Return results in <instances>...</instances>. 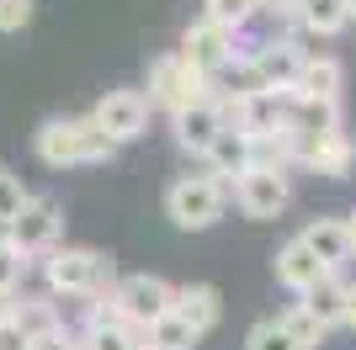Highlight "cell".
<instances>
[{"label": "cell", "instance_id": "5b68a950", "mask_svg": "<svg viewBox=\"0 0 356 350\" xmlns=\"http://www.w3.org/2000/svg\"><path fill=\"white\" fill-rule=\"evenodd\" d=\"M149 117H154V106H149V96L144 90H134V85H118V90H106L102 101L90 106V122L112 138V144H138L149 133Z\"/></svg>", "mask_w": 356, "mask_h": 350}, {"label": "cell", "instance_id": "9c48e42d", "mask_svg": "<svg viewBox=\"0 0 356 350\" xmlns=\"http://www.w3.org/2000/svg\"><path fill=\"white\" fill-rule=\"evenodd\" d=\"M170 281L165 276H149V271H134V276H118L112 281V308H118L122 319H134V324H154L160 313H170Z\"/></svg>", "mask_w": 356, "mask_h": 350}, {"label": "cell", "instance_id": "7a4b0ae2", "mask_svg": "<svg viewBox=\"0 0 356 350\" xmlns=\"http://www.w3.org/2000/svg\"><path fill=\"white\" fill-rule=\"evenodd\" d=\"M38 260H43V287H48V297H74V303H90V297H106V292H112V281H118L112 255H102V249H90V244H54L48 255H38Z\"/></svg>", "mask_w": 356, "mask_h": 350}, {"label": "cell", "instance_id": "83f0119b", "mask_svg": "<svg viewBox=\"0 0 356 350\" xmlns=\"http://www.w3.org/2000/svg\"><path fill=\"white\" fill-rule=\"evenodd\" d=\"M0 350H27V335L16 329V319H0Z\"/></svg>", "mask_w": 356, "mask_h": 350}, {"label": "cell", "instance_id": "d6a6232c", "mask_svg": "<svg viewBox=\"0 0 356 350\" xmlns=\"http://www.w3.org/2000/svg\"><path fill=\"white\" fill-rule=\"evenodd\" d=\"M351 27H356V0H351Z\"/></svg>", "mask_w": 356, "mask_h": 350}, {"label": "cell", "instance_id": "7c38bea8", "mask_svg": "<svg viewBox=\"0 0 356 350\" xmlns=\"http://www.w3.org/2000/svg\"><path fill=\"white\" fill-rule=\"evenodd\" d=\"M341 85H346V69L335 53H303L287 96H298V101H341Z\"/></svg>", "mask_w": 356, "mask_h": 350}, {"label": "cell", "instance_id": "ba28073f", "mask_svg": "<svg viewBox=\"0 0 356 350\" xmlns=\"http://www.w3.org/2000/svg\"><path fill=\"white\" fill-rule=\"evenodd\" d=\"M59 233H64V207L54 197H27L22 212L11 218V249H22L27 260H38V255H48V249L59 244Z\"/></svg>", "mask_w": 356, "mask_h": 350}, {"label": "cell", "instance_id": "277c9868", "mask_svg": "<svg viewBox=\"0 0 356 350\" xmlns=\"http://www.w3.org/2000/svg\"><path fill=\"white\" fill-rule=\"evenodd\" d=\"M149 106L154 112H176V106H192V101H202V96H213V80L197 64H186L181 53H160L154 64H149Z\"/></svg>", "mask_w": 356, "mask_h": 350}, {"label": "cell", "instance_id": "1f68e13d", "mask_svg": "<svg viewBox=\"0 0 356 350\" xmlns=\"http://www.w3.org/2000/svg\"><path fill=\"white\" fill-rule=\"evenodd\" d=\"M0 244H11V223L0 218Z\"/></svg>", "mask_w": 356, "mask_h": 350}, {"label": "cell", "instance_id": "d6986e66", "mask_svg": "<svg viewBox=\"0 0 356 350\" xmlns=\"http://www.w3.org/2000/svg\"><path fill=\"white\" fill-rule=\"evenodd\" d=\"M245 144H250V133H239V128H218V133H213V144L202 149V160H208V175H218V181H234V175L245 170Z\"/></svg>", "mask_w": 356, "mask_h": 350}, {"label": "cell", "instance_id": "52a82bcc", "mask_svg": "<svg viewBox=\"0 0 356 350\" xmlns=\"http://www.w3.org/2000/svg\"><path fill=\"white\" fill-rule=\"evenodd\" d=\"M229 197L245 218H282L293 207V175L287 170H239L229 181Z\"/></svg>", "mask_w": 356, "mask_h": 350}, {"label": "cell", "instance_id": "e0dca14e", "mask_svg": "<svg viewBox=\"0 0 356 350\" xmlns=\"http://www.w3.org/2000/svg\"><path fill=\"white\" fill-rule=\"evenodd\" d=\"M303 244L314 249V260H325L330 271H341L351 260V239H346V218H314L309 228L298 233Z\"/></svg>", "mask_w": 356, "mask_h": 350}, {"label": "cell", "instance_id": "484cf974", "mask_svg": "<svg viewBox=\"0 0 356 350\" xmlns=\"http://www.w3.org/2000/svg\"><path fill=\"white\" fill-rule=\"evenodd\" d=\"M38 11V0H0V32H22Z\"/></svg>", "mask_w": 356, "mask_h": 350}, {"label": "cell", "instance_id": "7402d4cb", "mask_svg": "<svg viewBox=\"0 0 356 350\" xmlns=\"http://www.w3.org/2000/svg\"><path fill=\"white\" fill-rule=\"evenodd\" d=\"M192 345H197V335L176 313H160V319L149 324V350H192Z\"/></svg>", "mask_w": 356, "mask_h": 350}, {"label": "cell", "instance_id": "cb8c5ba5", "mask_svg": "<svg viewBox=\"0 0 356 350\" xmlns=\"http://www.w3.org/2000/svg\"><path fill=\"white\" fill-rule=\"evenodd\" d=\"M27 271H32V260H27V255H22V249L0 244V292H22V281H27Z\"/></svg>", "mask_w": 356, "mask_h": 350}, {"label": "cell", "instance_id": "6da1fadb", "mask_svg": "<svg viewBox=\"0 0 356 350\" xmlns=\"http://www.w3.org/2000/svg\"><path fill=\"white\" fill-rule=\"evenodd\" d=\"M32 149L48 170H80V165H112L118 160V144L106 138L96 122L86 117H48L43 128L32 133Z\"/></svg>", "mask_w": 356, "mask_h": 350}, {"label": "cell", "instance_id": "9a60e30c", "mask_svg": "<svg viewBox=\"0 0 356 350\" xmlns=\"http://www.w3.org/2000/svg\"><path fill=\"white\" fill-rule=\"evenodd\" d=\"M11 319H16V329L27 340H38V335L64 329V308H59V297H48V292H16Z\"/></svg>", "mask_w": 356, "mask_h": 350}, {"label": "cell", "instance_id": "f546056e", "mask_svg": "<svg viewBox=\"0 0 356 350\" xmlns=\"http://www.w3.org/2000/svg\"><path fill=\"white\" fill-rule=\"evenodd\" d=\"M346 239H351V260H356V212H346Z\"/></svg>", "mask_w": 356, "mask_h": 350}, {"label": "cell", "instance_id": "4dcf8cb0", "mask_svg": "<svg viewBox=\"0 0 356 350\" xmlns=\"http://www.w3.org/2000/svg\"><path fill=\"white\" fill-rule=\"evenodd\" d=\"M11 308H16V292H0V319H11Z\"/></svg>", "mask_w": 356, "mask_h": 350}, {"label": "cell", "instance_id": "3957f363", "mask_svg": "<svg viewBox=\"0 0 356 350\" xmlns=\"http://www.w3.org/2000/svg\"><path fill=\"white\" fill-rule=\"evenodd\" d=\"M229 212V181H218V175H181V181H170V191H165V218L176 223V228L186 233H202L213 228V223Z\"/></svg>", "mask_w": 356, "mask_h": 350}, {"label": "cell", "instance_id": "4316f807", "mask_svg": "<svg viewBox=\"0 0 356 350\" xmlns=\"http://www.w3.org/2000/svg\"><path fill=\"white\" fill-rule=\"evenodd\" d=\"M27 350H80V345H74V329L64 324V329H54V335H38V340H27Z\"/></svg>", "mask_w": 356, "mask_h": 350}, {"label": "cell", "instance_id": "8992f818", "mask_svg": "<svg viewBox=\"0 0 356 350\" xmlns=\"http://www.w3.org/2000/svg\"><path fill=\"white\" fill-rule=\"evenodd\" d=\"M293 170L325 175V181H346V175L356 170L351 133L346 128H335V133H293Z\"/></svg>", "mask_w": 356, "mask_h": 350}, {"label": "cell", "instance_id": "8fae6325", "mask_svg": "<svg viewBox=\"0 0 356 350\" xmlns=\"http://www.w3.org/2000/svg\"><path fill=\"white\" fill-rule=\"evenodd\" d=\"M170 313L202 340V335H213V324L223 319V297H218V287H208V281H186V287L170 292Z\"/></svg>", "mask_w": 356, "mask_h": 350}, {"label": "cell", "instance_id": "ac0fdd59", "mask_svg": "<svg viewBox=\"0 0 356 350\" xmlns=\"http://www.w3.org/2000/svg\"><path fill=\"white\" fill-rule=\"evenodd\" d=\"M346 297H351V287L341 281V271H330V276L319 281V287H309L298 303L309 308V313L325 324V329H341V319H346Z\"/></svg>", "mask_w": 356, "mask_h": 350}, {"label": "cell", "instance_id": "603a6c76", "mask_svg": "<svg viewBox=\"0 0 356 350\" xmlns=\"http://www.w3.org/2000/svg\"><path fill=\"white\" fill-rule=\"evenodd\" d=\"M27 197H32V191L22 186V175H16L11 165H0V218L11 223L16 212H22V202H27Z\"/></svg>", "mask_w": 356, "mask_h": 350}, {"label": "cell", "instance_id": "2e32d148", "mask_svg": "<svg viewBox=\"0 0 356 350\" xmlns=\"http://www.w3.org/2000/svg\"><path fill=\"white\" fill-rule=\"evenodd\" d=\"M293 27L303 38H335L351 27V0H298Z\"/></svg>", "mask_w": 356, "mask_h": 350}, {"label": "cell", "instance_id": "ffe728a7", "mask_svg": "<svg viewBox=\"0 0 356 350\" xmlns=\"http://www.w3.org/2000/svg\"><path fill=\"white\" fill-rule=\"evenodd\" d=\"M277 324H282V335L293 340L298 350H319V345H325V335H330V329H325L319 319H314V313H309L303 303H287L282 313H277Z\"/></svg>", "mask_w": 356, "mask_h": 350}, {"label": "cell", "instance_id": "f1b7e54d", "mask_svg": "<svg viewBox=\"0 0 356 350\" xmlns=\"http://www.w3.org/2000/svg\"><path fill=\"white\" fill-rule=\"evenodd\" d=\"M293 11H298V0H261V16H277V22H287Z\"/></svg>", "mask_w": 356, "mask_h": 350}, {"label": "cell", "instance_id": "5bb4252c", "mask_svg": "<svg viewBox=\"0 0 356 350\" xmlns=\"http://www.w3.org/2000/svg\"><path fill=\"white\" fill-rule=\"evenodd\" d=\"M271 265H277V281H282L293 297H303L309 287H319V281L330 276V265L314 260V249L303 244V239H287V244L277 249V260H271Z\"/></svg>", "mask_w": 356, "mask_h": 350}, {"label": "cell", "instance_id": "30bf717a", "mask_svg": "<svg viewBox=\"0 0 356 350\" xmlns=\"http://www.w3.org/2000/svg\"><path fill=\"white\" fill-rule=\"evenodd\" d=\"M176 53L186 58V64H197V69L213 80V74L234 58V32H223V27H213L208 16H197L192 27L181 32V48H176Z\"/></svg>", "mask_w": 356, "mask_h": 350}, {"label": "cell", "instance_id": "4fadbf2b", "mask_svg": "<svg viewBox=\"0 0 356 350\" xmlns=\"http://www.w3.org/2000/svg\"><path fill=\"white\" fill-rule=\"evenodd\" d=\"M218 128H223V117H218V101H213V96H202V101L176 106V112H170V133H176V144L192 149L197 160H202V149L213 144V133H218Z\"/></svg>", "mask_w": 356, "mask_h": 350}, {"label": "cell", "instance_id": "44dd1931", "mask_svg": "<svg viewBox=\"0 0 356 350\" xmlns=\"http://www.w3.org/2000/svg\"><path fill=\"white\" fill-rule=\"evenodd\" d=\"M202 16H208L213 27H223V32H245L255 16H261V0H208Z\"/></svg>", "mask_w": 356, "mask_h": 350}, {"label": "cell", "instance_id": "d4e9b609", "mask_svg": "<svg viewBox=\"0 0 356 350\" xmlns=\"http://www.w3.org/2000/svg\"><path fill=\"white\" fill-rule=\"evenodd\" d=\"M245 350H298V345L282 335V324H277V319H261V324H250Z\"/></svg>", "mask_w": 356, "mask_h": 350}]
</instances>
